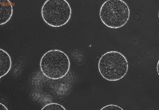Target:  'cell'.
Segmentation results:
<instances>
[{
  "label": "cell",
  "instance_id": "4",
  "mask_svg": "<svg viewBox=\"0 0 159 110\" xmlns=\"http://www.w3.org/2000/svg\"><path fill=\"white\" fill-rule=\"evenodd\" d=\"M44 22L51 26L61 27L69 22L72 10L69 3L65 0H47L41 10Z\"/></svg>",
  "mask_w": 159,
  "mask_h": 110
},
{
  "label": "cell",
  "instance_id": "9",
  "mask_svg": "<svg viewBox=\"0 0 159 110\" xmlns=\"http://www.w3.org/2000/svg\"><path fill=\"white\" fill-rule=\"evenodd\" d=\"M0 110H8V109L6 108L5 106L2 103H0Z\"/></svg>",
  "mask_w": 159,
  "mask_h": 110
},
{
  "label": "cell",
  "instance_id": "6",
  "mask_svg": "<svg viewBox=\"0 0 159 110\" xmlns=\"http://www.w3.org/2000/svg\"><path fill=\"white\" fill-rule=\"evenodd\" d=\"M12 62L7 52L0 49V78L7 75L11 70Z\"/></svg>",
  "mask_w": 159,
  "mask_h": 110
},
{
  "label": "cell",
  "instance_id": "5",
  "mask_svg": "<svg viewBox=\"0 0 159 110\" xmlns=\"http://www.w3.org/2000/svg\"><path fill=\"white\" fill-rule=\"evenodd\" d=\"M0 4V25H2L7 23L12 17L13 6L9 0H1Z\"/></svg>",
  "mask_w": 159,
  "mask_h": 110
},
{
  "label": "cell",
  "instance_id": "3",
  "mask_svg": "<svg viewBox=\"0 0 159 110\" xmlns=\"http://www.w3.org/2000/svg\"><path fill=\"white\" fill-rule=\"evenodd\" d=\"M130 9L122 0H108L102 5L100 17L109 28L117 29L124 26L130 18Z\"/></svg>",
  "mask_w": 159,
  "mask_h": 110
},
{
  "label": "cell",
  "instance_id": "7",
  "mask_svg": "<svg viewBox=\"0 0 159 110\" xmlns=\"http://www.w3.org/2000/svg\"><path fill=\"white\" fill-rule=\"evenodd\" d=\"M42 110H66V109L59 104L52 103L45 106Z\"/></svg>",
  "mask_w": 159,
  "mask_h": 110
},
{
  "label": "cell",
  "instance_id": "2",
  "mask_svg": "<svg viewBox=\"0 0 159 110\" xmlns=\"http://www.w3.org/2000/svg\"><path fill=\"white\" fill-rule=\"evenodd\" d=\"M40 66L46 77L57 80L67 75L70 69V63L65 53L59 50H51L43 55Z\"/></svg>",
  "mask_w": 159,
  "mask_h": 110
},
{
  "label": "cell",
  "instance_id": "8",
  "mask_svg": "<svg viewBox=\"0 0 159 110\" xmlns=\"http://www.w3.org/2000/svg\"><path fill=\"white\" fill-rule=\"evenodd\" d=\"M101 110H123V109L120 108V107L116 105L111 104L108 105L102 108Z\"/></svg>",
  "mask_w": 159,
  "mask_h": 110
},
{
  "label": "cell",
  "instance_id": "1",
  "mask_svg": "<svg viewBox=\"0 0 159 110\" xmlns=\"http://www.w3.org/2000/svg\"><path fill=\"white\" fill-rule=\"evenodd\" d=\"M98 70L102 77L106 80L118 81L127 74L128 62L126 57L119 52H107L100 59Z\"/></svg>",
  "mask_w": 159,
  "mask_h": 110
}]
</instances>
